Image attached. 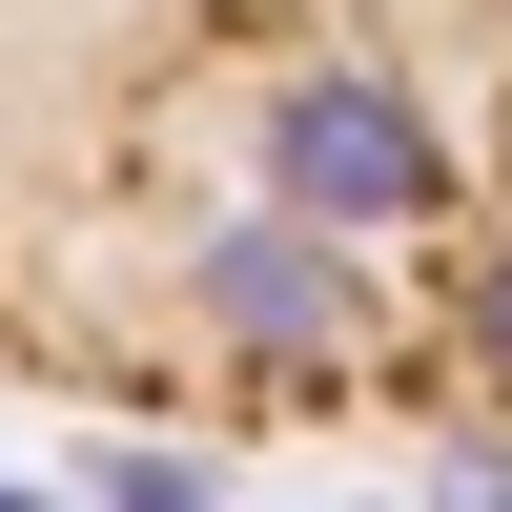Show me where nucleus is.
<instances>
[{"mask_svg":"<svg viewBox=\"0 0 512 512\" xmlns=\"http://www.w3.org/2000/svg\"><path fill=\"white\" fill-rule=\"evenodd\" d=\"M246 164H267V226H308V246H369V226L451 205V123L410 103V62H349V41L246 82Z\"/></svg>","mask_w":512,"mask_h":512,"instance_id":"obj_1","label":"nucleus"},{"mask_svg":"<svg viewBox=\"0 0 512 512\" xmlns=\"http://www.w3.org/2000/svg\"><path fill=\"white\" fill-rule=\"evenodd\" d=\"M185 287H205V328H246V349L287 369V390H349V349H369V287H349V246H308V226H205L185 246Z\"/></svg>","mask_w":512,"mask_h":512,"instance_id":"obj_2","label":"nucleus"},{"mask_svg":"<svg viewBox=\"0 0 512 512\" xmlns=\"http://www.w3.org/2000/svg\"><path fill=\"white\" fill-rule=\"evenodd\" d=\"M451 328H472V349H492V390H512V226L472 246V308H451Z\"/></svg>","mask_w":512,"mask_h":512,"instance_id":"obj_3","label":"nucleus"}]
</instances>
